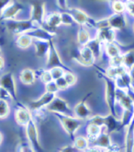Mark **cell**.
I'll use <instances>...</instances> for the list:
<instances>
[{"mask_svg": "<svg viewBox=\"0 0 134 152\" xmlns=\"http://www.w3.org/2000/svg\"><path fill=\"white\" fill-rule=\"evenodd\" d=\"M41 81H42L44 84H48V83L53 81V80H52V77H51V72H50V70H45V71H43V72L41 74Z\"/></svg>", "mask_w": 134, "mask_h": 152, "instance_id": "cell-36", "label": "cell"}, {"mask_svg": "<svg viewBox=\"0 0 134 152\" xmlns=\"http://www.w3.org/2000/svg\"><path fill=\"white\" fill-rule=\"evenodd\" d=\"M50 72H51L53 81H55V80H57L60 77H62L65 74L64 69L62 67H53V68L50 69Z\"/></svg>", "mask_w": 134, "mask_h": 152, "instance_id": "cell-32", "label": "cell"}, {"mask_svg": "<svg viewBox=\"0 0 134 152\" xmlns=\"http://www.w3.org/2000/svg\"><path fill=\"white\" fill-rule=\"evenodd\" d=\"M10 113V108L7 102L5 100H0V119L7 118Z\"/></svg>", "mask_w": 134, "mask_h": 152, "instance_id": "cell-30", "label": "cell"}, {"mask_svg": "<svg viewBox=\"0 0 134 152\" xmlns=\"http://www.w3.org/2000/svg\"><path fill=\"white\" fill-rule=\"evenodd\" d=\"M101 128L100 126H95V124H88V127H87V136H88V140L89 141H92L95 140L96 138H97L101 135Z\"/></svg>", "mask_w": 134, "mask_h": 152, "instance_id": "cell-28", "label": "cell"}, {"mask_svg": "<svg viewBox=\"0 0 134 152\" xmlns=\"http://www.w3.org/2000/svg\"><path fill=\"white\" fill-rule=\"evenodd\" d=\"M125 152H134V120L127 127L125 138Z\"/></svg>", "mask_w": 134, "mask_h": 152, "instance_id": "cell-20", "label": "cell"}, {"mask_svg": "<svg viewBox=\"0 0 134 152\" xmlns=\"http://www.w3.org/2000/svg\"><path fill=\"white\" fill-rule=\"evenodd\" d=\"M15 119L20 126H27V124L32 120L30 110L24 106H21L17 109L15 113Z\"/></svg>", "mask_w": 134, "mask_h": 152, "instance_id": "cell-16", "label": "cell"}, {"mask_svg": "<svg viewBox=\"0 0 134 152\" xmlns=\"http://www.w3.org/2000/svg\"><path fill=\"white\" fill-rule=\"evenodd\" d=\"M133 31H134V24H133Z\"/></svg>", "mask_w": 134, "mask_h": 152, "instance_id": "cell-51", "label": "cell"}, {"mask_svg": "<svg viewBox=\"0 0 134 152\" xmlns=\"http://www.w3.org/2000/svg\"><path fill=\"white\" fill-rule=\"evenodd\" d=\"M105 51H106V56H108L110 59L115 58V57L120 56L122 55L120 47L115 43V42L105 44Z\"/></svg>", "mask_w": 134, "mask_h": 152, "instance_id": "cell-24", "label": "cell"}, {"mask_svg": "<svg viewBox=\"0 0 134 152\" xmlns=\"http://www.w3.org/2000/svg\"><path fill=\"white\" fill-rule=\"evenodd\" d=\"M60 152H75V148L71 146H65L60 150Z\"/></svg>", "mask_w": 134, "mask_h": 152, "instance_id": "cell-43", "label": "cell"}, {"mask_svg": "<svg viewBox=\"0 0 134 152\" xmlns=\"http://www.w3.org/2000/svg\"><path fill=\"white\" fill-rule=\"evenodd\" d=\"M90 41V35L89 32L87 31L86 29H85L84 27L80 28L77 32V42L81 46H85L86 44Z\"/></svg>", "mask_w": 134, "mask_h": 152, "instance_id": "cell-27", "label": "cell"}, {"mask_svg": "<svg viewBox=\"0 0 134 152\" xmlns=\"http://www.w3.org/2000/svg\"><path fill=\"white\" fill-rule=\"evenodd\" d=\"M77 61L83 66H92L95 63L96 57L93 52L89 49L86 45L82 46L81 50L79 52V55L76 57Z\"/></svg>", "mask_w": 134, "mask_h": 152, "instance_id": "cell-13", "label": "cell"}, {"mask_svg": "<svg viewBox=\"0 0 134 152\" xmlns=\"http://www.w3.org/2000/svg\"><path fill=\"white\" fill-rule=\"evenodd\" d=\"M56 97L55 94L53 93H50V92H45L39 100L37 101H33L30 103V109L33 111H38L41 110L43 107H47L52 101L53 99Z\"/></svg>", "mask_w": 134, "mask_h": 152, "instance_id": "cell-15", "label": "cell"}, {"mask_svg": "<svg viewBox=\"0 0 134 152\" xmlns=\"http://www.w3.org/2000/svg\"><path fill=\"white\" fill-rule=\"evenodd\" d=\"M22 10H23V5L20 2H17L13 0V1L2 11L1 16H0V20H1V21L15 20V17Z\"/></svg>", "mask_w": 134, "mask_h": 152, "instance_id": "cell-10", "label": "cell"}, {"mask_svg": "<svg viewBox=\"0 0 134 152\" xmlns=\"http://www.w3.org/2000/svg\"><path fill=\"white\" fill-rule=\"evenodd\" d=\"M55 83H56V85H57V87L59 88V91H60V89H66L69 87L68 84H67V82H66L65 78L64 77H60L57 80H55Z\"/></svg>", "mask_w": 134, "mask_h": 152, "instance_id": "cell-38", "label": "cell"}, {"mask_svg": "<svg viewBox=\"0 0 134 152\" xmlns=\"http://www.w3.org/2000/svg\"><path fill=\"white\" fill-rule=\"evenodd\" d=\"M75 148L79 149V150H86L89 146V140L84 137H76L75 140Z\"/></svg>", "mask_w": 134, "mask_h": 152, "instance_id": "cell-29", "label": "cell"}, {"mask_svg": "<svg viewBox=\"0 0 134 152\" xmlns=\"http://www.w3.org/2000/svg\"><path fill=\"white\" fill-rule=\"evenodd\" d=\"M106 1H110L112 3V2H115V1H125V2H126L127 0H106Z\"/></svg>", "mask_w": 134, "mask_h": 152, "instance_id": "cell-46", "label": "cell"}, {"mask_svg": "<svg viewBox=\"0 0 134 152\" xmlns=\"http://www.w3.org/2000/svg\"><path fill=\"white\" fill-rule=\"evenodd\" d=\"M53 67H62L64 69H68L62 63V61L59 56V53L56 49L52 40L50 41V50L48 53V61H47V68L50 70Z\"/></svg>", "mask_w": 134, "mask_h": 152, "instance_id": "cell-6", "label": "cell"}, {"mask_svg": "<svg viewBox=\"0 0 134 152\" xmlns=\"http://www.w3.org/2000/svg\"><path fill=\"white\" fill-rule=\"evenodd\" d=\"M47 110L54 113H61L64 115L75 117L74 111L70 109L68 103L59 97H55L53 99V101L47 106Z\"/></svg>", "mask_w": 134, "mask_h": 152, "instance_id": "cell-5", "label": "cell"}, {"mask_svg": "<svg viewBox=\"0 0 134 152\" xmlns=\"http://www.w3.org/2000/svg\"><path fill=\"white\" fill-rule=\"evenodd\" d=\"M5 66V60L2 56H0V70H2Z\"/></svg>", "mask_w": 134, "mask_h": 152, "instance_id": "cell-45", "label": "cell"}, {"mask_svg": "<svg viewBox=\"0 0 134 152\" xmlns=\"http://www.w3.org/2000/svg\"><path fill=\"white\" fill-rule=\"evenodd\" d=\"M20 78L22 83H24L26 85H32L35 82L36 76H35V73L33 70H31L30 68H26L21 71V73L20 75Z\"/></svg>", "mask_w": 134, "mask_h": 152, "instance_id": "cell-22", "label": "cell"}, {"mask_svg": "<svg viewBox=\"0 0 134 152\" xmlns=\"http://www.w3.org/2000/svg\"><path fill=\"white\" fill-rule=\"evenodd\" d=\"M101 45H102V42L97 38L90 40V41H89V42L86 44V46L93 52L96 58H99L101 56V53H102Z\"/></svg>", "mask_w": 134, "mask_h": 152, "instance_id": "cell-25", "label": "cell"}, {"mask_svg": "<svg viewBox=\"0 0 134 152\" xmlns=\"http://www.w3.org/2000/svg\"><path fill=\"white\" fill-rule=\"evenodd\" d=\"M35 49H36V56L40 58H42L45 56H48L50 50V42L41 41V40H35L34 41Z\"/></svg>", "mask_w": 134, "mask_h": 152, "instance_id": "cell-21", "label": "cell"}, {"mask_svg": "<svg viewBox=\"0 0 134 152\" xmlns=\"http://www.w3.org/2000/svg\"><path fill=\"white\" fill-rule=\"evenodd\" d=\"M102 77L106 83V102L110 111V114L117 116V111H116V102H117V86H116L115 80L109 77L106 75H102Z\"/></svg>", "mask_w": 134, "mask_h": 152, "instance_id": "cell-1", "label": "cell"}, {"mask_svg": "<svg viewBox=\"0 0 134 152\" xmlns=\"http://www.w3.org/2000/svg\"><path fill=\"white\" fill-rule=\"evenodd\" d=\"M122 65L128 71L134 67V50H130L122 55Z\"/></svg>", "mask_w": 134, "mask_h": 152, "instance_id": "cell-26", "label": "cell"}, {"mask_svg": "<svg viewBox=\"0 0 134 152\" xmlns=\"http://www.w3.org/2000/svg\"><path fill=\"white\" fill-rule=\"evenodd\" d=\"M43 0H33L31 2V17L30 20H32L38 27H42L44 24V7Z\"/></svg>", "mask_w": 134, "mask_h": 152, "instance_id": "cell-4", "label": "cell"}, {"mask_svg": "<svg viewBox=\"0 0 134 152\" xmlns=\"http://www.w3.org/2000/svg\"><path fill=\"white\" fill-rule=\"evenodd\" d=\"M85 152H102V149L96 147H92V148H88Z\"/></svg>", "mask_w": 134, "mask_h": 152, "instance_id": "cell-44", "label": "cell"}, {"mask_svg": "<svg viewBox=\"0 0 134 152\" xmlns=\"http://www.w3.org/2000/svg\"><path fill=\"white\" fill-rule=\"evenodd\" d=\"M69 13L74 18L75 22L82 25V26L88 25L90 27H96V21L93 20L85 12H84L82 10H80V8L71 7V8H69Z\"/></svg>", "mask_w": 134, "mask_h": 152, "instance_id": "cell-9", "label": "cell"}, {"mask_svg": "<svg viewBox=\"0 0 134 152\" xmlns=\"http://www.w3.org/2000/svg\"><path fill=\"white\" fill-rule=\"evenodd\" d=\"M26 128H27V131H26L27 137H28L33 149L36 152H45L40 144L37 127H36V124H35V122L33 120H31L28 124H27Z\"/></svg>", "mask_w": 134, "mask_h": 152, "instance_id": "cell-7", "label": "cell"}, {"mask_svg": "<svg viewBox=\"0 0 134 152\" xmlns=\"http://www.w3.org/2000/svg\"><path fill=\"white\" fill-rule=\"evenodd\" d=\"M20 152H36L32 147H30L27 143H22L20 145Z\"/></svg>", "mask_w": 134, "mask_h": 152, "instance_id": "cell-41", "label": "cell"}, {"mask_svg": "<svg viewBox=\"0 0 134 152\" xmlns=\"http://www.w3.org/2000/svg\"><path fill=\"white\" fill-rule=\"evenodd\" d=\"M121 123L117 119V117H115L114 115L109 114L108 116H105L104 117V126L106 128V133L110 134L114 131H117L120 129Z\"/></svg>", "mask_w": 134, "mask_h": 152, "instance_id": "cell-19", "label": "cell"}, {"mask_svg": "<svg viewBox=\"0 0 134 152\" xmlns=\"http://www.w3.org/2000/svg\"><path fill=\"white\" fill-rule=\"evenodd\" d=\"M102 152H113V151H109V150H102Z\"/></svg>", "mask_w": 134, "mask_h": 152, "instance_id": "cell-49", "label": "cell"}, {"mask_svg": "<svg viewBox=\"0 0 134 152\" xmlns=\"http://www.w3.org/2000/svg\"><path fill=\"white\" fill-rule=\"evenodd\" d=\"M91 95V93H88L85 97H84V99L79 102L74 109V113H75V116L76 118L79 119H86L89 118L91 116V110L89 109V107L86 105V100L87 98Z\"/></svg>", "mask_w": 134, "mask_h": 152, "instance_id": "cell-12", "label": "cell"}, {"mask_svg": "<svg viewBox=\"0 0 134 152\" xmlns=\"http://www.w3.org/2000/svg\"><path fill=\"white\" fill-rule=\"evenodd\" d=\"M11 98L10 94L8 93L5 88H3L2 87H0V100H5L7 101V99Z\"/></svg>", "mask_w": 134, "mask_h": 152, "instance_id": "cell-40", "label": "cell"}, {"mask_svg": "<svg viewBox=\"0 0 134 152\" xmlns=\"http://www.w3.org/2000/svg\"><path fill=\"white\" fill-rule=\"evenodd\" d=\"M6 26L7 30L15 35H21L24 33H29L38 28L37 25L32 20H6Z\"/></svg>", "mask_w": 134, "mask_h": 152, "instance_id": "cell-2", "label": "cell"}, {"mask_svg": "<svg viewBox=\"0 0 134 152\" xmlns=\"http://www.w3.org/2000/svg\"><path fill=\"white\" fill-rule=\"evenodd\" d=\"M13 0H0V13H2V11L5 8L9 5Z\"/></svg>", "mask_w": 134, "mask_h": 152, "instance_id": "cell-42", "label": "cell"}, {"mask_svg": "<svg viewBox=\"0 0 134 152\" xmlns=\"http://www.w3.org/2000/svg\"><path fill=\"white\" fill-rule=\"evenodd\" d=\"M91 142L93 147L98 148L102 150H109L112 146L109 134L108 133H101V135L99 137L96 138L95 140H92Z\"/></svg>", "mask_w": 134, "mask_h": 152, "instance_id": "cell-18", "label": "cell"}, {"mask_svg": "<svg viewBox=\"0 0 134 152\" xmlns=\"http://www.w3.org/2000/svg\"><path fill=\"white\" fill-rule=\"evenodd\" d=\"M45 88H46V92H50V93H53V94H56L57 91H59L55 81H51V82L46 84Z\"/></svg>", "mask_w": 134, "mask_h": 152, "instance_id": "cell-37", "label": "cell"}, {"mask_svg": "<svg viewBox=\"0 0 134 152\" xmlns=\"http://www.w3.org/2000/svg\"><path fill=\"white\" fill-rule=\"evenodd\" d=\"M112 10L115 13H124L126 11V2L125 1L112 2Z\"/></svg>", "mask_w": 134, "mask_h": 152, "instance_id": "cell-31", "label": "cell"}, {"mask_svg": "<svg viewBox=\"0 0 134 152\" xmlns=\"http://www.w3.org/2000/svg\"><path fill=\"white\" fill-rule=\"evenodd\" d=\"M126 10L130 15L134 17V0H127L126 1Z\"/></svg>", "mask_w": 134, "mask_h": 152, "instance_id": "cell-39", "label": "cell"}, {"mask_svg": "<svg viewBox=\"0 0 134 152\" xmlns=\"http://www.w3.org/2000/svg\"><path fill=\"white\" fill-rule=\"evenodd\" d=\"M109 25L114 30H123L127 26V20L124 13H114L109 19Z\"/></svg>", "mask_w": 134, "mask_h": 152, "instance_id": "cell-14", "label": "cell"}, {"mask_svg": "<svg viewBox=\"0 0 134 152\" xmlns=\"http://www.w3.org/2000/svg\"><path fill=\"white\" fill-rule=\"evenodd\" d=\"M2 140H3V137H2V135H1V134H0V144H1Z\"/></svg>", "mask_w": 134, "mask_h": 152, "instance_id": "cell-48", "label": "cell"}, {"mask_svg": "<svg viewBox=\"0 0 134 152\" xmlns=\"http://www.w3.org/2000/svg\"><path fill=\"white\" fill-rule=\"evenodd\" d=\"M32 39L33 38L30 34L24 33V34L19 35V37H17V42H16V44H17V46L20 49H27L32 44V42H33Z\"/></svg>", "mask_w": 134, "mask_h": 152, "instance_id": "cell-23", "label": "cell"}, {"mask_svg": "<svg viewBox=\"0 0 134 152\" xmlns=\"http://www.w3.org/2000/svg\"><path fill=\"white\" fill-rule=\"evenodd\" d=\"M116 32L115 30L110 28V27H106V28L97 30V36L96 38L99 40L102 43H110L115 42Z\"/></svg>", "mask_w": 134, "mask_h": 152, "instance_id": "cell-17", "label": "cell"}, {"mask_svg": "<svg viewBox=\"0 0 134 152\" xmlns=\"http://www.w3.org/2000/svg\"><path fill=\"white\" fill-rule=\"evenodd\" d=\"M62 24V16L61 13L58 12H53L51 13L47 18L46 20H44V24L41 28L45 29L46 31H48L50 33H53L57 28Z\"/></svg>", "mask_w": 134, "mask_h": 152, "instance_id": "cell-11", "label": "cell"}, {"mask_svg": "<svg viewBox=\"0 0 134 152\" xmlns=\"http://www.w3.org/2000/svg\"><path fill=\"white\" fill-rule=\"evenodd\" d=\"M0 56H1V50H0Z\"/></svg>", "mask_w": 134, "mask_h": 152, "instance_id": "cell-50", "label": "cell"}, {"mask_svg": "<svg viewBox=\"0 0 134 152\" xmlns=\"http://www.w3.org/2000/svg\"><path fill=\"white\" fill-rule=\"evenodd\" d=\"M89 122H90L91 124H95V126H104V117L99 115H96V116H93L90 119H89Z\"/></svg>", "mask_w": 134, "mask_h": 152, "instance_id": "cell-35", "label": "cell"}, {"mask_svg": "<svg viewBox=\"0 0 134 152\" xmlns=\"http://www.w3.org/2000/svg\"><path fill=\"white\" fill-rule=\"evenodd\" d=\"M61 16H62V24L66 25V26H71V25H73V23L75 22L74 18L69 12L61 13Z\"/></svg>", "mask_w": 134, "mask_h": 152, "instance_id": "cell-33", "label": "cell"}, {"mask_svg": "<svg viewBox=\"0 0 134 152\" xmlns=\"http://www.w3.org/2000/svg\"><path fill=\"white\" fill-rule=\"evenodd\" d=\"M0 21H1V20H0ZM4 43V40L2 38H0V44H3Z\"/></svg>", "mask_w": 134, "mask_h": 152, "instance_id": "cell-47", "label": "cell"}, {"mask_svg": "<svg viewBox=\"0 0 134 152\" xmlns=\"http://www.w3.org/2000/svg\"><path fill=\"white\" fill-rule=\"evenodd\" d=\"M64 77L65 78V80H66V82H67V84H68L69 87L75 85V82H76V77H75V75L74 73L71 72V71L65 72Z\"/></svg>", "mask_w": 134, "mask_h": 152, "instance_id": "cell-34", "label": "cell"}, {"mask_svg": "<svg viewBox=\"0 0 134 152\" xmlns=\"http://www.w3.org/2000/svg\"><path fill=\"white\" fill-rule=\"evenodd\" d=\"M55 115L60 120L62 127H64L65 132L68 134V136L71 137V139L75 140V135L76 131L82 126L81 119L76 118V117H72V116L64 115L61 113H55Z\"/></svg>", "mask_w": 134, "mask_h": 152, "instance_id": "cell-3", "label": "cell"}, {"mask_svg": "<svg viewBox=\"0 0 134 152\" xmlns=\"http://www.w3.org/2000/svg\"><path fill=\"white\" fill-rule=\"evenodd\" d=\"M0 87L5 88L6 91L10 94L11 98L16 102H17V96L16 91V83L14 76L11 72L5 73L1 77H0Z\"/></svg>", "mask_w": 134, "mask_h": 152, "instance_id": "cell-8", "label": "cell"}]
</instances>
